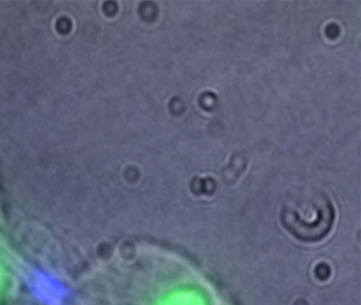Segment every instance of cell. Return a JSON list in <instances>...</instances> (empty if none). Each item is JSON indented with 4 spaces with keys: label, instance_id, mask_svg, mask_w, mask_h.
Returning a JSON list of instances; mask_svg holds the SVG:
<instances>
[{
    "label": "cell",
    "instance_id": "cell-1",
    "mask_svg": "<svg viewBox=\"0 0 361 305\" xmlns=\"http://www.w3.org/2000/svg\"><path fill=\"white\" fill-rule=\"evenodd\" d=\"M281 219L296 238L314 241L330 231L334 219L331 203L314 189H298L289 195L283 206Z\"/></svg>",
    "mask_w": 361,
    "mask_h": 305
},
{
    "label": "cell",
    "instance_id": "cell-2",
    "mask_svg": "<svg viewBox=\"0 0 361 305\" xmlns=\"http://www.w3.org/2000/svg\"><path fill=\"white\" fill-rule=\"evenodd\" d=\"M27 284L32 294L47 305H63L68 296L67 287L44 270L31 271Z\"/></svg>",
    "mask_w": 361,
    "mask_h": 305
}]
</instances>
